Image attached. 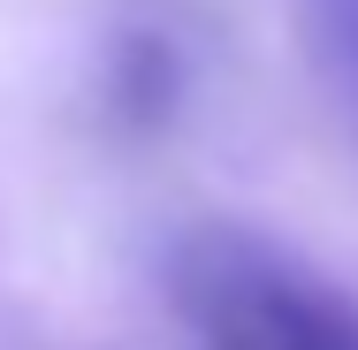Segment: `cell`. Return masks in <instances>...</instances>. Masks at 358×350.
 Wrapping results in <instances>:
<instances>
[{"instance_id": "cell-2", "label": "cell", "mask_w": 358, "mask_h": 350, "mask_svg": "<svg viewBox=\"0 0 358 350\" xmlns=\"http://www.w3.org/2000/svg\"><path fill=\"white\" fill-rule=\"evenodd\" d=\"M305 38H313V69L328 84L336 115L351 122V138H358V0H313Z\"/></svg>"}, {"instance_id": "cell-1", "label": "cell", "mask_w": 358, "mask_h": 350, "mask_svg": "<svg viewBox=\"0 0 358 350\" xmlns=\"http://www.w3.org/2000/svg\"><path fill=\"white\" fill-rule=\"evenodd\" d=\"M168 297L206 350H358V297L282 244L206 221L168 251Z\"/></svg>"}]
</instances>
